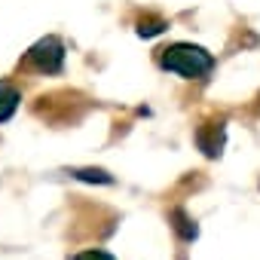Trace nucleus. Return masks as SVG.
Masks as SVG:
<instances>
[{"label":"nucleus","mask_w":260,"mask_h":260,"mask_svg":"<svg viewBox=\"0 0 260 260\" xmlns=\"http://www.w3.org/2000/svg\"><path fill=\"white\" fill-rule=\"evenodd\" d=\"M16 107H19V92L10 83L0 80V122H7L16 113Z\"/></svg>","instance_id":"nucleus-4"},{"label":"nucleus","mask_w":260,"mask_h":260,"mask_svg":"<svg viewBox=\"0 0 260 260\" xmlns=\"http://www.w3.org/2000/svg\"><path fill=\"white\" fill-rule=\"evenodd\" d=\"M172 220H175V230L184 236V239H196L199 236V230H196V223L184 214V211H172Z\"/></svg>","instance_id":"nucleus-6"},{"label":"nucleus","mask_w":260,"mask_h":260,"mask_svg":"<svg viewBox=\"0 0 260 260\" xmlns=\"http://www.w3.org/2000/svg\"><path fill=\"white\" fill-rule=\"evenodd\" d=\"M71 178L86 181V184H113V178L104 169H71Z\"/></svg>","instance_id":"nucleus-5"},{"label":"nucleus","mask_w":260,"mask_h":260,"mask_svg":"<svg viewBox=\"0 0 260 260\" xmlns=\"http://www.w3.org/2000/svg\"><path fill=\"white\" fill-rule=\"evenodd\" d=\"M162 28H166V22H141L138 34H141V37H153V34H159Z\"/></svg>","instance_id":"nucleus-8"},{"label":"nucleus","mask_w":260,"mask_h":260,"mask_svg":"<svg viewBox=\"0 0 260 260\" xmlns=\"http://www.w3.org/2000/svg\"><path fill=\"white\" fill-rule=\"evenodd\" d=\"M28 61H31L37 71H46V74L61 71V64H64V46H61V40H58V37H43V40H37V43L31 46V52H28Z\"/></svg>","instance_id":"nucleus-2"},{"label":"nucleus","mask_w":260,"mask_h":260,"mask_svg":"<svg viewBox=\"0 0 260 260\" xmlns=\"http://www.w3.org/2000/svg\"><path fill=\"white\" fill-rule=\"evenodd\" d=\"M196 141H199V147H202V153L205 156H220V147H223V125L217 122H208V125H202L199 132H196Z\"/></svg>","instance_id":"nucleus-3"},{"label":"nucleus","mask_w":260,"mask_h":260,"mask_svg":"<svg viewBox=\"0 0 260 260\" xmlns=\"http://www.w3.org/2000/svg\"><path fill=\"white\" fill-rule=\"evenodd\" d=\"M162 68L172 71V74H181V77H187V80H199V77H205V74L214 68V58H211V52H205L202 46L175 43V46L162 49Z\"/></svg>","instance_id":"nucleus-1"},{"label":"nucleus","mask_w":260,"mask_h":260,"mask_svg":"<svg viewBox=\"0 0 260 260\" xmlns=\"http://www.w3.org/2000/svg\"><path fill=\"white\" fill-rule=\"evenodd\" d=\"M74 260H113V254H107L101 248H92V251H80Z\"/></svg>","instance_id":"nucleus-7"}]
</instances>
